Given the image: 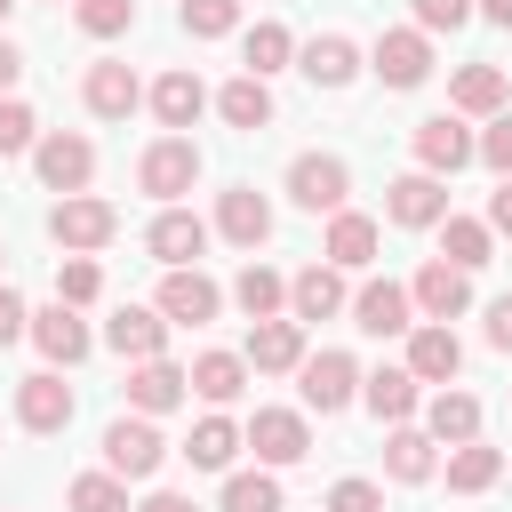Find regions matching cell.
I'll use <instances>...</instances> for the list:
<instances>
[{
  "label": "cell",
  "instance_id": "1",
  "mask_svg": "<svg viewBox=\"0 0 512 512\" xmlns=\"http://www.w3.org/2000/svg\"><path fill=\"white\" fill-rule=\"evenodd\" d=\"M112 232H120V208L96 200V192H64V200L48 208V240H56L64 256H96V248H112Z\"/></svg>",
  "mask_w": 512,
  "mask_h": 512
},
{
  "label": "cell",
  "instance_id": "2",
  "mask_svg": "<svg viewBox=\"0 0 512 512\" xmlns=\"http://www.w3.org/2000/svg\"><path fill=\"white\" fill-rule=\"evenodd\" d=\"M136 184H144V192H152L160 208H176V200H184V192L200 184V144L168 128L160 144H144V160H136Z\"/></svg>",
  "mask_w": 512,
  "mask_h": 512
},
{
  "label": "cell",
  "instance_id": "3",
  "mask_svg": "<svg viewBox=\"0 0 512 512\" xmlns=\"http://www.w3.org/2000/svg\"><path fill=\"white\" fill-rule=\"evenodd\" d=\"M32 168H40L48 192H88V176H96V144H88L80 128H48V136L32 144Z\"/></svg>",
  "mask_w": 512,
  "mask_h": 512
},
{
  "label": "cell",
  "instance_id": "4",
  "mask_svg": "<svg viewBox=\"0 0 512 512\" xmlns=\"http://www.w3.org/2000/svg\"><path fill=\"white\" fill-rule=\"evenodd\" d=\"M344 192H352V168H344L336 152H296V160H288V200H296V208L336 216Z\"/></svg>",
  "mask_w": 512,
  "mask_h": 512
},
{
  "label": "cell",
  "instance_id": "5",
  "mask_svg": "<svg viewBox=\"0 0 512 512\" xmlns=\"http://www.w3.org/2000/svg\"><path fill=\"white\" fill-rule=\"evenodd\" d=\"M464 160H480V136L464 128V112H432V120H416V168L456 176Z\"/></svg>",
  "mask_w": 512,
  "mask_h": 512
},
{
  "label": "cell",
  "instance_id": "6",
  "mask_svg": "<svg viewBox=\"0 0 512 512\" xmlns=\"http://www.w3.org/2000/svg\"><path fill=\"white\" fill-rule=\"evenodd\" d=\"M248 448H256V464H304L312 456V424L296 416V408H256L248 416Z\"/></svg>",
  "mask_w": 512,
  "mask_h": 512
},
{
  "label": "cell",
  "instance_id": "7",
  "mask_svg": "<svg viewBox=\"0 0 512 512\" xmlns=\"http://www.w3.org/2000/svg\"><path fill=\"white\" fill-rule=\"evenodd\" d=\"M160 456H168V440H160V424H152V416H120V424L104 432V464H112L120 480H152V472H160Z\"/></svg>",
  "mask_w": 512,
  "mask_h": 512
},
{
  "label": "cell",
  "instance_id": "8",
  "mask_svg": "<svg viewBox=\"0 0 512 512\" xmlns=\"http://www.w3.org/2000/svg\"><path fill=\"white\" fill-rule=\"evenodd\" d=\"M368 72L384 80V88H424L432 80V32H384L376 40V56H368Z\"/></svg>",
  "mask_w": 512,
  "mask_h": 512
},
{
  "label": "cell",
  "instance_id": "9",
  "mask_svg": "<svg viewBox=\"0 0 512 512\" xmlns=\"http://www.w3.org/2000/svg\"><path fill=\"white\" fill-rule=\"evenodd\" d=\"M384 216H392V224H408V232H432V224L448 216V184H440L432 168H408V176H392Z\"/></svg>",
  "mask_w": 512,
  "mask_h": 512
},
{
  "label": "cell",
  "instance_id": "10",
  "mask_svg": "<svg viewBox=\"0 0 512 512\" xmlns=\"http://www.w3.org/2000/svg\"><path fill=\"white\" fill-rule=\"evenodd\" d=\"M168 328H176V320H168L160 304H120V312L104 320V344H112L120 360H160V352H168Z\"/></svg>",
  "mask_w": 512,
  "mask_h": 512
},
{
  "label": "cell",
  "instance_id": "11",
  "mask_svg": "<svg viewBox=\"0 0 512 512\" xmlns=\"http://www.w3.org/2000/svg\"><path fill=\"white\" fill-rule=\"evenodd\" d=\"M296 392H304V408H320V416L352 408V392H360V368H352V352H312V360L296 368Z\"/></svg>",
  "mask_w": 512,
  "mask_h": 512
},
{
  "label": "cell",
  "instance_id": "12",
  "mask_svg": "<svg viewBox=\"0 0 512 512\" xmlns=\"http://www.w3.org/2000/svg\"><path fill=\"white\" fill-rule=\"evenodd\" d=\"M128 400H136V416H168V408L192 400V368H176L168 352L160 360H136L128 368Z\"/></svg>",
  "mask_w": 512,
  "mask_h": 512
},
{
  "label": "cell",
  "instance_id": "13",
  "mask_svg": "<svg viewBox=\"0 0 512 512\" xmlns=\"http://www.w3.org/2000/svg\"><path fill=\"white\" fill-rule=\"evenodd\" d=\"M16 424H24V432H40V440H48V432H64V424H72V384H64L56 368L24 376V384H16Z\"/></svg>",
  "mask_w": 512,
  "mask_h": 512
},
{
  "label": "cell",
  "instance_id": "14",
  "mask_svg": "<svg viewBox=\"0 0 512 512\" xmlns=\"http://www.w3.org/2000/svg\"><path fill=\"white\" fill-rule=\"evenodd\" d=\"M216 304H224V288H216L200 264H176V272L160 280V312H168L176 328H200V320H216Z\"/></svg>",
  "mask_w": 512,
  "mask_h": 512
},
{
  "label": "cell",
  "instance_id": "15",
  "mask_svg": "<svg viewBox=\"0 0 512 512\" xmlns=\"http://www.w3.org/2000/svg\"><path fill=\"white\" fill-rule=\"evenodd\" d=\"M32 344L48 352V368H80L88 360V320H80V304H48V312H32Z\"/></svg>",
  "mask_w": 512,
  "mask_h": 512
},
{
  "label": "cell",
  "instance_id": "16",
  "mask_svg": "<svg viewBox=\"0 0 512 512\" xmlns=\"http://www.w3.org/2000/svg\"><path fill=\"white\" fill-rule=\"evenodd\" d=\"M216 232H224L232 248H264V240H272V200H264L256 184H232V192L216 200Z\"/></svg>",
  "mask_w": 512,
  "mask_h": 512
},
{
  "label": "cell",
  "instance_id": "17",
  "mask_svg": "<svg viewBox=\"0 0 512 512\" xmlns=\"http://www.w3.org/2000/svg\"><path fill=\"white\" fill-rule=\"evenodd\" d=\"M408 296H416V312H424V320H456V312L472 304V272H464V264H448V256H432V264L416 272V288H408Z\"/></svg>",
  "mask_w": 512,
  "mask_h": 512
},
{
  "label": "cell",
  "instance_id": "18",
  "mask_svg": "<svg viewBox=\"0 0 512 512\" xmlns=\"http://www.w3.org/2000/svg\"><path fill=\"white\" fill-rule=\"evenodd\" d=\"M408 312H416V296H408L400 280H368V288L352 296V328H368V336H408V328H416Z\"/></svg>",
  "mask_w": 512,
  "mask_h": 512
},
{
  "label": "cell",
  "instance_id": "19",
  "mask_svg": "<svg viewBox=\"0 0 512 512\" xmlns=\"http://www.w3.org/2000/svg\"><path fill=\"white\" fill-rule=\"evenodd\" d=\"M456 368H464V344H456V328H448V320L408 328V376H416V384H448Z\"/></svg>",
  "mask_w": 512,
  "mask_h": 512
},
{
  "label": "cell",
  "instance_id": "20",
  "mask_svg": "<svg viewBox=\"0 0 512 512\" xmlns=\"http://www.w3.org/2000/svg\"><path fill=\"white\" fill-rule=\"evenodd\" d=\"M80 96H88V112H96V120H128V112L144 104V80H136L128 64H112V56H104V64H88Z\"/></svg>",
  "mask_w": 512,
  "mask_h": 512
},
{
  "label": "cell",
  "instance_id": "21",
  "mask_svg": "<svg viewBox=\"0 0 512 512\" xmlns=\"http://www.w3.org/2000/svg\"><path fill=\"white\" fill-rule=\"evenodd\" d=\"M144 248L176 272V264H200V248H208V224L192 216V208H160L152 216V232H144Z\"/></svg>",
  "mask_w": 512,
  "mask_h": 512
},
{
  "label": "cell",
  "instance_id": "22",
  "mask_svg": "<svg viewBox=\"0 0 512 512\" xmlns=\"http://www.w3.org/2000/svg\"><path fill=\"white\" fill-rule=\"evenodd\" d=\"M352 296H344V272L336 264H304L296 280H288V320H336Z\"/></svg>",
  "mask_w": 512,
  "mask_h": 512
},
{
  "label": "cell",
  "instance_id": "23",
  "mask_svg": "<svg viewBox=\"0 0 512 512\" xmlns=\"http://www.w3.org/2000/svg\"><path fill=\"white\" fill-rule=\"evenodd\" d=\"M296 72H304L312 88H352V72H360V48H352L344 32H320V40H304V48H296Z\"/></svg>",
  "mask_w": 512,
  "mask_h": 512
},
{
  "label": "cell",
  "instance_id": "24",
  "mask_svg": "<svg viewBox=\"0 0 512 512\" xmlns=\"http://www.w3.org/2000/svg\"><path fill=\"white\" fill-rule=\"evenodd\" d=\"M248 368H264V376L304 368V320H256L248 328Z\"/></svg>",
  "mask_w": 512,
  "mask_h": 512
},
{
  "label": "cell",
  "instance_id": "25",
  "mask_svg": "<svg viewBox=\"0 0 512 512\" xmlns=\"http://www.w3.org/2000/svg\"><path fill=\"white\" fill-rule=\"evenodd\" d=\"M504 96H512L504 64H464V72H456V88H448V104H456V112H472V120H496V112H504Z\"/></svg>",
  "mask_w": 512,
  "mask_h": 512
},
{
  "label": "cell",
  "instance_id": "26",
  "mask_svg": "<svg viewBox=\"0 0 512 512\" xmlns=\"http://www.w3.org/2000/svg\"><path fill=\"white\" fill-rule=\"evenodd\" d=\"M200 112H208L200 72H160V80H152V120H160V128H192Z\"/></svg>",
  "mask_w": 512,
  "mask_h": 512
},
{
  "label": "cell",
  "instance_id": "27",
  "mask_svg": "<svg viewBox=\"0 0 512 512\" xmlns=\"http://www.w3.org/2000/svg\"><path fill=\"white\" fill-rule=\"evenodd\" d=\"M336 272H360L368 256H376V216H360V208H336L328 216V248H320Z\"/></svg>",
  "mask_w": 512,
  "mask_h": 512
},
{
  "label": "cell",
  "instance_id": "28",
  "mask_svg": "<svg viewBox=\"0 0 512 512\" xmlns=\"http://www.w3.org/2000/svg\"><path fill=\"white\" fill-rule=\"evenodd\" d=\"M192 392H200L208 408H232V400L248 392V352H200V360H192Z\"/></svg>",
  "mask_w": 512,
  "mask_h": 512
},
{
  "label": "cell",
  "instance_id": "29",
  "mask_svg": "<svg viewBox=\"0 0 512 512\" xmlns=\"http://www.w3.org/2000/svg\"><path fill=\"white\" fill-rule=\"evenodd\" d=\"M216 112H224V128H272V88L256 80V72H240V80H224L216 88Z\"/></svg>",
  "mask_w": 512,
  "mask_h": 512
},
{
  "label": "cell",
  "instance_id": "30",
  "mask_svg": "<svg viewBox=\"0 0 512 512\" xmlns=\"http://www.w3.org/2000/svg\"><path fill=\"white\" fill-rule=\"evenodd\" d=\"M432 448H440L432 432H416V424H392V440H384V472L416 488V480H432V472H440V456H432Z\"/></svg>",
  "mask_w": 512,
  "mask_h": 512
},
{
  "label": "cell",
  "instance_id": "31",
  "mask_svg": "<svg viewBox=\"0 0 512 512\" xmlns=\"http://www.w3.org/2000/svg\"><path fill=\"white\" fill-rule=\"evenodd\" d=\"M496 480H504V448H488V440L448 448V488H456V496H488Z\"/></svg>",
  "mask_w": 512,
  "mask_h": 512
},
{
  "label": "cell",
  "instance_id": "32",
  "mask_svg": "<svg viewBox=\"0 0 512 512\" xmlns=\"http://www.w3.org/2000/svg\"><path fill=\"white\" fill-rule=\"evenodd\" d=\"M360 400L376 408V424H408L416 416V376L408 368H376V376H360Z\"/></svg>",
  "mask_w": 512,
  "mask_h": 512
},
{
  "label": "cell",
  "instance_id": "33",
  "mask_svg": "<svg viewBox=\"0 0 512 512\" xmlns=\"http://www.w3.org/2000/svg\"><path fill=\"white\" fill-rule=\"evenodd\" d=\"M424 432H432V440H448V448L480 440V400H472V392H432V408H424Z\"/></svg>",
  "mask_w": 512,
  "mask_h": 512
},
{
  "label": "cell",
  "instance_id": "34",
  "mask_svg": "<svg viewBox=\"0 0 512 512\" xmlns=\"http://www.w3.org/2000/svg\"><path fill=\"white\" fill-rule=\"evenodd\" d=\"M240 440H248V432H240L232 416H200L192 440H184V456H192V472H224V464L240 456Z\"/></svg>",
  "mask_w": 512,
  "mask_h": 512
},
{
  "label": "cell",
  "instance_id": "35",
  "mask_svg": "<svg viewBox=\"0 0 512 512\" xmlns=\"http://www.w3.org/2000/svg\"><path fill=\"white\" fill-rule=\"evenodd\" d=\"M232 304H240L248 320H280V304H288V280H280L272 264H240V280H232Z\"/></svg>",
  "mask_w": 512,
  "mask_h": 512
},
{
  "label": "cell",
  "instance_id": "36",
  "mask_svg": "<svg viewBox=\"0 0 512 512\" xmlns=\"http://www.w3.org/2000/svg\"><path fill=\"white\" fill-rule=\"evenodd\" d=\"M488 248H496V232H488L480 216H440V256H448V264L480 272V264H488Z\"/></svg>",
  "mask_w": 512,
  "mask_h": 512
},
{
  "label": "cell",
  "instance_id": "37",
  "mask_svg": "<svg viewBox=\"0 0 512 512\" xmlns=\"http://www.w3.org/2000/svg\"><path fill=\"white\" fill-rule=\"evenodd\" d=\"M64 504H72V512H128V480H120L112 464H104V472H80V480L64 488Z\"/></svg>",
  "mask_w": 512,
  "mask_h": 512
},
{
  "label": "cell",
  "instance_id": "38",
  "mask_svg": "<svg viewBox=\"0 0 512 512\" xmlns=\"http://www.w3.org/2000/svg\"><path fill=\"white\" fill-rule=\"evenodd\" d=\"M240 56H248V72H256V80H272V72H280V64L296 56V40H288V24H248Z\"/></svg>",
  "mask_w": 512,
  "mask_h": 512
},
{
  "label": "cell",
  "instance_id": "39",
  "mask_svg": "<svg viewBox=\"0 0 512 512\" xmlns=\"http://www.w3.org/2000/svg\"><path fill=\"white\" fill-rule=\"evenodd\" d=\"M72 16H80L88 40H120L136 24V0H72Z\"/></svg>",
  "mask_w": 512,
  "mask_h": 512
},
{
  "label": "cell",
  "instance_id": "40",
  "mask_svg": "<svg viewBox=\"0 0 512 512\" xmlns=\"http://www.w3.org/2000/svg\"><path fill=\"white\" fill-rule=\"evenodd\" d=\"M224 512H280V480L272 472H232L224 480Z\"/></svg>",
  "mask_w": 512,
  "mask_h": 512
},
{
  "label": "cell",
  "instance_id": "41",
  "mask_svg": "<svg viewBox=\"0 0 512 512\" xmlns=\"http://www.w3.org/2000/svg\"><path fill=\"white\" fill-rule=\"evenodd\" d=\"M96 288H104L96 256H64L56 264V304H96Z\"/></svg>",
  "mask_w": 512,
  "mask_h": 512
},
{
  "label": "cell",
  "instance_id": "42",
  "mask_svg": "<svg viewBox=\"0 0 512 512\" xmlns=\"http://www.w3.org/2000/svg\"><path fill=\"white\" fill-rule=\"evenodd\" d=\"M240 24V0H184V32L192 40H224Z\"/></svg>",
  "mask_w": 512,
  "mask_h": 512
},
{
  "label": "cell",
  "instance_id": "43",
  "mask_svg": "<svg viewBox=\"0 0 512 512\" xmlns=\"http://www.w3.org/2000/svg\"><path fill=\"white\" fill-rule=\"evenodd\" d=\"M32 144H40V120H32V104L0 96V160H16V152H32Z\"/></svg>",
  "mask_w": 512,
  "mask_h": 512
},
{
  "label": "cell",
  "instance_id": "44",
  "mask_svg": "<svg viewBox=\"0 0 512 512\" xmlns=\"http://www.w3.org/2000/svg\"><path fill=\"white\" fill-rule=\"evenodd\" d=\"M472 16H480V0H416V32H456Z\"/></svg>",
  "mask_w": 512,
  "mask_h": 512
},
{
  "label": "cell",
  "instance_id": "45",
  "mask_svg": "<svg viewBox=\"0 0 512 512\" xmlns=\"http://www.w3.org/2000/svg\"><path fill=\"white\" fill-rule=\"evenodd\" d=\"M328 512H384V488L376 480H336L328 488Z\"/></svg>",
  "mask_w": 512,
  "mask_h": 512
},
{
  "label": "cell",
  "instance_id": "46",
  "mask_svg": "<svg viewBox=\"0 0 512 512\" xmlns=\"http://www.w3.org/2000/svg\"><path fill=\"white\" fill-rule=\"evenodd\" d=\"M480 160H488L496 176H512V112H496V120L480 128Z\"/></svg>",
  "mask_w": 512,
  "mask_h": 512
},
{
  "label": "cell",
  "instance_id": "47",
  "mask_svg": "<svg viewBox=\"0 0 512 512\" xmlns=\"http://www.w3.org/2000/svg\"><path fill=\"white\" fill-rule=\"evenodd\" d=\"M16 336H32V312H24V296L0 280V344H16Z\"/></svg>",
  "mask_w": 512,
  "mask_h": 512
},
{
  "label": "cell",
  "instance_id": "48",
  "mask_svg": "<svg viewBox=\"0 0 512 512\" xmlns=\"http://www.w3.org/2000/svg\"><path fill=\"white\" fill-rule=\"evenodd\" d=\"M488 344H496V352H512V296H496V304H488Z\"/></svg>",
  "mask_w": 512,
  "mask_h": 512
},
{
  "label": "cell",
  "instance_id": "49",
  "mask_svg": "<svg viewBox=\"0 0 512 512\" xmlns=\"http://www.w3.org/2000/svg\"><path fill=\"white\" fill-rule=\"evenodd\" d=\"M488 232H512V176H504L496 200H488Z\"/></svg>",
  "mask_w": 512,
  "mask_h": 512
},
{
  "label": "cell",
  "instance_id": "50",
  "mask_svg": "<svg viewBox=\"0 0 512 512\" xmlns=\"http://www.w3.org/2000/svg\"><path fill=\"white\" fill-rule=\"evenodd\" d=\"M16 72H24V56H16V40H0V96L16 88Z\"/></svg>",
  "mask_w": 512,
  "mask_h": 512
},
{
  "label": "cell",
  "instance_id": "51",
  "mask_svg": "<svg viewBox=\"0 0 512 512\" xmlns=\"http://www.w3.org/2000/svg\"><path fill=\"white\" fill-rule=\"evenodd\" d=\"M136 512H192V496H176V488H160V496H144Z\"/></svg>",
  "mask_w": 512,
  "mask_h": 512
},
{
  "label": "cell",
  "instance_id": "52",
  "mask_svg": "<svg viewBox=\"0 0 512 512\" xmlns=\"http://www.w3.org/2000/svg\"><path fill=\"white\" fill-rule=\"evenodd\" d=\"M480 16H488V24H504V32H512V0H480Z\"/></svg>",
  "mask_w": 512,
  "mask_h": 512
},
{
  "label": "cell",
  "instance_id": "53",
  "mask_svg": "<svg viewBox=\"0 0 512 512\" xmlns=\"http://www.w3.org/2000/svg\"><path fill=\"white\" fill-rule=\"evenodd\" d=\"M8 8H16V0H0V24H8Z\"/></svg>",
  "mask_w": 512,
  "mask_h": 512
},
{
  "label": "cell",
  "instance_id": "54",
  "mask_svg": "<svg viewBox=\"0 0 512 512\" xmlns=\"http://www.w3.org/2000/svg\"><path fill=\"white\" fill-rule=\"evenodd\" d=\"M0 256H8V248H0Z\"/></svg>",
  "mask_w": 512,
  "mask_h": 512
}]
</instances>
